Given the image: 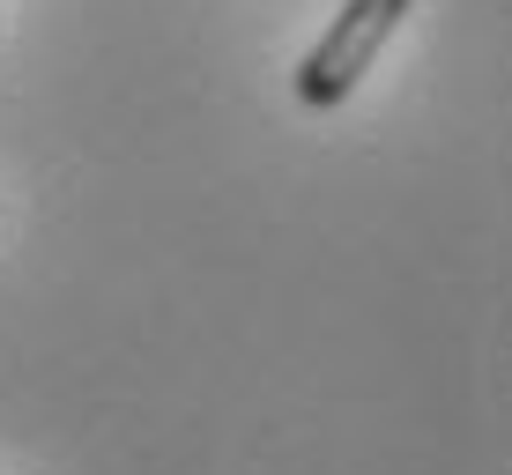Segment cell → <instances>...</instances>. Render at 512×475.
Returning <instances> with one entry per match:
<instances>
[{
  "instance_id": "1",
  "label": "cell",
  "mask_w": 512,
  "mask_h": 475,
  "mask_svg": "<svg viewBox=\"0 0 512 475\" xmlns=\"http://www.w3.org/2000/svg\"><path fill=\"white\" fill-rule=\"evenodd\" d=\"M409 8H416V0H342L334 23L320 30V45L297 60V104H305V112H334V104H349Z\"/></svg>"
}]
</instances>
